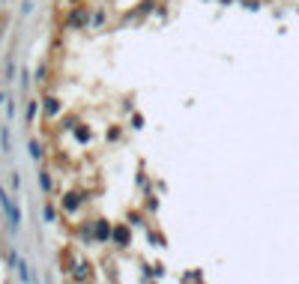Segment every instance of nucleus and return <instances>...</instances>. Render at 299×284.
<instances>
[{"label": "nucleus", "instance_id": "obj_1", "mask_svg": "<svg viewBox=\"0 0 299 284\" xmlns=\"http://www.w3.org/2000/svg\"><path fill=\"white\" fill-rule=\"evenodd\" d=\"M0 207L6 210V216H9V222H12V228H18V225H21V213L15 210V204H12V198H9V195H6L3 189H0Z\"/></svg>", "mask_w": 299, "mask_h": 284}, {"label": "nucleus", "instance_id": "obj_2", "mask_svg": "<svg viewBox=\"0 0 299 284\" xmlns=\"http://www.w3.org/2000/svg\"><path fill=\"white\" fill-rule=\"evenodd\" d=\"M0 138H3V150L9 153V132H6V129H0Z\"/></svg>", "mask_w": 299, "mask_h": 284}, {"label": "nucleus", "instance_id": "obj_3", "mask_svg": "<svg viewBox=\"0 0 299 284\" xmlns=\"http://www.w3.org/2000/svg\"><path fill=\"white\" fill-rule=\"evenodd\" d=\"M30 153H33V159H39V156H42V150H39V144H36V141L30 144Z\"/></svg>", "mask_w": 299, "mask_h": 284}, {"label": "nucleus", "instance_id": "obj_4", "mask_svg": "<svg viewBox=\"0 0 299 284\" xmlns=\"http://www.w3.org/2000/svg\"><path fill=\"white\" fill-rule=\"evenodd\" d=\"M39 183H42V189H51V180H48V174H39Z\"/></svg>", "mask_w": 299, "mask_h": 284}]
</instances>
